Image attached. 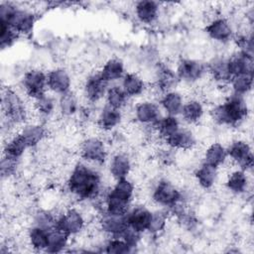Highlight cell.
<instances>
[{
  "mask_svg": "<svg viewBox=\"0 0 254 254\" xmlns=\"http://www.w3.org/2000/svg\"><path fill=\"white\" fill-rule=\"evenodd\" d=\"M163 111L157 101L152 98H141L132 107L134 123L138 127L153 130L156 123L163 116Z\"/></svg>",
  "mask_w": 254,
  "mask_h": 254,
  "instance_id": "obj_7",
  "label": "cell"
},
{
  "mask_svg": "<svg viewBox=\"0 0 254 254\" xmlns=\"http://www.w3.org/2000/svg\"><path fill=\"white\" fill-rule=\"evenodd\" d=\"M250 107L245 96L229 92L209 109V117L220 127L235 128L247 121Z\"/></svg>",
  "mask_w": 254,
  "mask_h": 254,
  "instance_id": "obj_2",
  "label": "cell"
},
{
  "mask_svg": "<svg viewBox=\"0 0 254 254\" xmlns=\"http://www.w3.org/2000/svg\"><path fill=\"white\" fill-rule=\"evenodd\" d=\"M98 230L106 237H118L127 228L126 213H111L104 210L96 217Z\"/></svg>",
  "mask_w": 254,
  "mask_h": 254,
  "instance_id": "obj_15",
  "label": "cell"
},
{
  "mask_svg": "<svg viewBox=\"0 0 254 254\" xmlns=\"http://www.w3.org/2000/svg\"><path fill=\"white\" fill-rule=\"evenodd\" d=\"M72 75L64 66H56L48 70V90L56 96H60L72 89Z\"/></svg>",
  "mask_w": 254,
  "mask_h": 254,
  "instance_id": "obj_19",
  "label": "cell"
},
{
  "mask_svg": "<svg viewBox=\"0 0 254 254\" xmlns=\"http://www.w3.org/2000/svg\"><path fill=\"white\" fill-rule=\"evenodd\" d=\"M3 122L18 130L23 124L33 118L31 100L22 91L13 87H3L1 95Z\"/></svg>",
  "mask_w": 254,
  "mask_h": 254,
  "instance_id": "obj_3",
  "label": "cell"
},
{
  "mask_svg": "<svg viewBox=\"0 0 254 254\" xmlns=\"http://www.w3.org/2000/svg\"><path fill=\"white\" fill-rule=\"evenodd\" d=\"M228 162L234 167L251 172L253 169V149L251 143L243 138H233L226 146Z\"/></svg>",
  "mask_w": 254,
  "mask_h": 254,
  "instance_id": "obj_8",
  "label": "cell"
},
{
  "mask_svg": "<svg viewBox=\"0 0 254 254\" xmlns=\"http://www.w3.org/2000/svg\"><path fill=\"white\" fill-rule=\"evenodd\" d=\"M107 172L113 181L129 178L134 169V159L125 150H118L110 154L107 162Z\"/></svg>",
  "mask_w": 254,
  "mask_h": 254,
  "instance_id": "obj_14",
  "label": "cell"
},
{
  "mask_svg": "<svg viewBox=\"0 0 254 254\" xmlns=\"http://www.w3.org/2000/svg\"><path fill=\"white\" fill-rule=\"evenodd\" d=\"M232 41L235 44L236 51L254 56V37L252 28L246 27L241 31L236 30Z\"/></svg>",
  "mask_w": 254,
  "mask_h": 254,
  "instance_id": "obj_42",
  "label": "cell"
},
{
  "mask_svg": "<svg viewBox=\"0 0 254 254\" xmlns=\"http://www.w3.org/2000/svg\"><path fill=\"white\" fill-rule=\"evenodd\" d=\"M131 98L125 93L119 83L110 84L104 98L105 104L120 110H125Z\"/></svg>",
  "mask_w": 254,
  "mask_h": 254,
  "instance_id": "obj_38",
  "label": "cell"
},
{
  "mask_svg": "<svg viewBox=\"0 0 254 254\" xmlns=\"http://www.w3.org/2000/svg\"><path fill=\"white\" fill-rule=\"evenodd\" d=\"M119 84L131 99L142 98L149 88L144 77L136 71H127Z\"/></svg>",
  "mask_w": 254,
  "mask_h": 254,
  "instance_id": "obj_29",
  "label": "cell"
},
{
  "mask_svg": "<svg viewBox=\"0 0 254 254\" xmlns=\"http://www.w3.org/2000/svg\"><path fill=\"white\" fill-rule=\"evenodd\" d=\"M181 83L194 85L207 75L206 63L194 58H181L175 66Z\"/></svg>",
  "mask_w": 254,
  "mask_h": 254,
  "instance_id": "obj_11",
  "label": "cell"
},
{
  "mask_svg": "<svg viewBox=\"0 0 254 254\" xmlns=\"http://www.w3.org/2000/svg\"><path fill=\"white\" fill-rule=\"evenodd\" d=\"M33 117L40 119L47 123L58 115V96L50 91L40 95L39 97L31 100Z\"/></svg>",
  "mask_w": 254,
  "mask_h": 254,
  "instance_id": "obj_21",
  "label": "cell"
},
{
  "mask_svg": "<svg viewBox=\"0 0 254 254\" xmlns=\"http://www.w3.org/2000/svg\"><path fill=\"white\" fill-rule=\"evenodd\" d=\"M17 131L25 141L29 150L39 147L46 141L49 134L47 123L35 117L23 124Z\"/></svg>",
  "mask_w": 254,
  "mask_h": 254,
  "instance_id": "obj_16",
  "label": "cell"
},
{
  "mask_svg": "<svg viewBox=\"0 0 254 254\" xmlns=\"http://www.w3.org/2000/svg\"><path fill=\"white\" fill-rule=\"evenodd\" d=\"M19 37L20 35L9 25L0 22V47L2 50L12 47Z\"/></svg>",
  "mask_w": 254,
  "mask_h": 254,
  "instance_id": "obj_45",
  "label": "cell"
},
{
  "mask_svg": "<svg viewBox=\"0 0 254 254\" xmlns=\"http://www.w3.org/2000/svg\"><path fill=\"white\" fill-rule=\"evenodd\" d=\"M169 218H170V213L167 209L160 208V207L153 209L152 218L146 233L152 236L161 235L168 226Z\"/></svg>",
  "mask_w": 254,
  "mask_h": 254,
  "instance_id": "obj_41",
  "label": "cell"
},
{
  "mask_svg": "<svg viewBox=\"0 0 254 254\" xmlns=\"http://www.w3.org/2000/svg\"><path fill=\"white\" fill-rule=\"evenodd\" d=\"M28 150L29 148L26 145L25 141L18 133V131H16L11 135L6 136V138L4 139L2 146V155L21 161Z\"/></svg>",
  "mask_w": 254,
  "mask_h": 254,
  "instance_id": "obj_36",
  "label": "cell"
},
{
  "mask_svg": "<svg viewBox=\"0 0 254 254\" xmlns=\"http://www.w3.org/2000/svg\"><path fill=\"white\" fill-rule=\"evenodd\" d=\"M205 115L206 105L204 101L200 97L192 95L186 98L179 117L184 125L194 126L200 123Z\"/></svg>",
  "mask_w": 254,
  "mask_h": 254,
  "instance_id": "obj_18",
  "label": "cell"
},
{
  "mask_svg": "<svg viewBox=\"0 0 254 254\" xmlns=\"http://www.w3.org/2000/svg\"><path fill=\"white\" fill-rule=\"evenodd\" d=\"M177 152L192 151L197 146L196 135L190 126L183 125L176 133L162 142Z\"/></svg>",
  "mask_w": 254,
  "mask_h": 254,
  "instance_id": "obj_22",
  "label": "cell"
},
{
  "mask_svg": "<svg viewBox=\"0 0 254 254\" xmlns=\"http://www.w3.org/2000/svg\"><path fill=\"white\" fill-rule=\"evenodd\" d=\"M125 120L124 110L111 107L104 103L95 115V125L104 133H112L122 126Z\"/></svg>",
  "mask_w": 254,
  "mask_h": 254,
  "instance_id": "obj_17",
  "label": "cell"
},
{
  "mask_svg": "<svg viewBox=\"0 0 254 254\" xmlns=\"http://www.w3.org/2000/svg\"><path fill=\"white\" fill-rule=\"evenodd\" d=\"M109 83L103 79L98 69L89 72L81 84V96L88 105H95L104 100Z\"/></svg>",
  "mask_w": 254,
  "mask_h": 254,
  "instance_id": "obj_12",
  "label": "cell"
},
{
  "mask_svg": "<svg viewBox=\"0 0 254 254\" xmlns=\"http://www.w3.org/2000/svg\"><path fill=\"white\" fill-rule=\"evenodd\" d=\"M71 239L68 234L64 232L58 227H54L49 230L48 246L46 252L48 253H62L68 251L71 247Z\"/></svg>",
  "mask_w": 254,
  "mask_h": 254,
  "instance_id": "obj_37",
  "label": "cell"
},
{
  "mask_svg": "<svg viewBox=\"0 0 254 254\" xmlns=\"http://www.w3.org/2000/svg\"><path fill=\"white\" fill-rule=\"evenodd\" d=\"M220 169L207 165L200 161L193 171V180L202 190H211L219 182Z\"/></svg>",
  "mask_w": 254,
  "mask_h": 254,
  "instance_id": "obj_26",
  "label": "cell"
},
{
  "mask_svg": "<svg viewBox=\"0 0 254 254\" xmlns=\"http://www.w3.org/2000/svg\"><path fill=\"white\" fill-rule=\"evenodd\" d=\"M180 80L176 73L175 67H172L168 64L158 63L155 68L154 88L158 93H163L175 88H178Z\"/></svg>",
  "mask_w": 254,
  "mask_h": 254,
  "instance_id": "obj_23",
  "label": "cell"
},
{
  "mask_svg": "<svg viewBox=\"0 0 254 254\" xmlns=\"http://www.w3.org/2000/svg\"><path fill=\"white\" fill-rule=\"evenodd\" d=\"M186 98L184 92L179 88H175L161 93L157 101L164 114L179 116Z\"/></svg>",
  "mask_w": 254,
  "mask_h": 254,
  "instance_id": "obj_27",
  "label": "cell"
},
{
  "mask_svg": "<svg viewBox=\"0 0 254 254\" xmlns=\"http://www.w3.org/2000/svg\"><path fill=\"white\" fill-rule=\"evenodd\" d=\"M57 217L58 213L54 212L52 209L39 207L32 212L30 224L50 230L54 227H57Z\"/></svg>",
  "mask_w": 254,
  "mask_h": 254,
  "instance_id": "obj_40",
  "label": "cell"
},
{
  "mask_svg": "<svg viewBox=\"0 0 254 254\" xmlns=\"http://www.w3.org/2000/svg\"><path fill=\"white\" fill-rule=\"evenodd\" d=\"M206 36L218 44H228L234 38L236 29L232 22L225 16H214L210 18L205 26Z\"/></svg>",
  "mask_w": 254,
  "mask_h": 254,
  "instance_id": "obj_13",
  "label": "cell"
},
{
  "mask_svg": "<svg viewBox=\"0 0 254 254\" xmlns=\"http://www.w3.org/2000/svg\"><path fill=\"white\" fill-rule=\"evenodd\" d=\"M150 199L155 206L167 210H170L180 202H186L184 199V190L165 177L158 178L152 183Z\"/></svg>",
  "mask_w": 254,
  "mask_h": 254,
  "instance_id": "obj_5",
  "label": "cell"
},
{
  "mask_svg": "<svg viewBox=\"0 0 254 254\" xmlns=\"http://www.w3.org/2000/svg\"><path fill=\"white\" fill-rule=\"evenodd\" d=\"M152 214L153 209L148 205L141 202H134L126 212L128 226L145 234L149 227Z\"/></svg>",
  "mask_w": 254,
  "mask_h": 254,
  "instance_id": "obj_24",
  "label": "cell"
},
{
  "mask_svg": "<svg viewBox=\"0 0 254 254\" xmlns=\"http://www.w3.org/2000/svg\"><path fill=\"white\" fill-rule=\"evenodd\" d=\"M178 153L176 150L170 148L166 144L162 143L156 150H155V160L158 162V164L164 166V167H170L173 164H175L177 160Z\"/></svg>",
  "mask_w": 254,
  "mask_h": 254,
  "instance_id": "obj_44",
  "label": "cell"
},
{
  "mask_svg": "<svg viewBox=\"0 0 254 254\" xmlns=\"http://www.w3.org/2000/svg\"><path fill=\"white\" fill-rule=\"evenodd\" d=\"M49 230L29 224L25 232V243L31 250L36 252H46L48 246Z\"/></svg>",
  "mask_w": 254,
  "mask_h": 254,
  "instance_id": "obj_33",
  "label": "cell"
},
{
  "mask_svg": "<svg viewBox=\"0 0 254 254\" xmlns=\"http://www.w3.org/2000/svg\"><path fill=\"white\" fill-rule=\"evenodd\" d=\"M78 155L80 160L94 166L105 165L109 156V145L100 135H87L79 143Z\"/></svg>",
  "mask_w": 254,
  "mask_h": 254,
  "instance_id": "obj_6",
  "label": "cell"
},
{
  "mask_svg": "<svg viewBox=\"0 0 254 254\" xmlns=\"http://www.w3.org/2000/svg\"><path fill=\"white\" fill-rule=\"evenodd\" d=\"M64 188L67 193L78 202H95L106 190L103 175L97 166L78 160L69 168Z\"/></svg>",
  "mask_w": 254,
  "mask_h": 254,
  "instance_id": "obj_1",
  "label": "cell"
},
{
  "mask_svg": "<svg viewBox=\"0 0 254 254\" xmlns=\"http://www.w3.org/2000/svg\"><path fill=\"white\" fill-rule=\"evenodd\" d=\"M223 186L225 190L233 196L245 195L251 188L249 173L234 167L225 177Z\"/></svg>",
  "mask_w": 254,
  "mask_h": 254,
  "instance_id": "obj_20",
  "label": "cell"
},
{
  "mask_svg": "<svg viewBox=\"0 0 254 254\" xmlns=\"http://www.w3.org/2000/svg\"><path fill=\"white\" fill-rule=\"evenodd\" d=\"M81 108L79 96L73 90L58 96V116L62 119H74L79 116Z\"/></svg>",
  "mask_w": 254,
  "mask_h": 254,
  "instance_id": "obj_28",
  "label": "cell"
},
{
  "mask_svg": "<svg viewBox=\"0 0 254 254\" xmlns=\"http://www.w3.org/2000/svg\"><path fill=\"white\" fill-rule=\"evenodd\" d=\"M228 66L231 76L242 73H253L254 56L235 51L228 56Z\"/></svg>",
  "mask_w": 254,
  "mask_h": 254,
  "instance_id": "obj_34",
  "label": "cell"
},
{
  "mask_svg": "<svg viewBox=\"0 0 254 254\" xmlns=\"http://www.w3.org/2000/svg\"><path fill=\"white\" fill-rule=\"evenodd\" d=\"M201 162L218 169L223 168L228 162L225 145L218 141L208 144L202 153Z\"/></svg>",
  "mask_w": 254,
  "mask_h": 254,
  "instance_id": "obj_32",
  "label": "cell"
},
{
  "mask_svg": "<svg viewBox=\"0 0 254 254\" xmlns=\"http://www.w3.org/2000/svg\"><path fill=\"white\" fill-rule=\"evenodd\" d=\"M134 15L143 25H152L159 19L161 12L160 3L152 0H141L134 4Z\"/></svg>",
  "mask_w": 254,
  "mask_h": 254,
  "instance_id": "obj_30",
  "label": "cell"
},
{
  "mask_svg": "<svg viewBox=\"0 0 254 254\" xmlns=\"http://www.w3.org/2000/svg\"><path fill=\"white\" fill-rule=\"evenodd\" d=\"M21 91L24 95L33 100L48 90V71L41 67H30L21 76Z\"/></svg>",
  "mask_w": 254,
  "mask_h": 254,
  "instance_id": "obj_10",
  "label": "cell"
},
{
  "mask_svg": "<svg viewBox=\"0 0 254 254\" xmlns=\"http://www.w3.org/2000/svg\"><path fill=\"white\" fill-rule=\"evenodd\" d=\"M20 160L17 159H13L7 156L2 155V159H1V176L3 179H11L14 178L20 168Z\"/></svg>",
  "mask_w": 254,
  "mask_h": 254,
  "instance_id": "obj_46",
  "label": "cell"
},
{
  "mask_svg": "<svg viewBox=\"0 0 254 254\" xmlns=\"http://www.w3.org/2000/svg\"><path fill=\"white\" fill-rule=\"evenodd\" d=\"M101 252L108 254H129L136 252L121 237H106L101 245Z\"/></svg>",
  "mask_w": 254,
  "mask_h": 254,
  "instance_id": "obj_43",
  "label": "cell"
},
{
  "mask_svg": "<svg viewBox=\"0 0 254 254\" xmlns=\"http://www.w3.org/2000/svg\"><path fill=\"white\" fill-rule=\"evenodd\" d=\"M0 22L9 25L20 37L28 36L34 31L37 15L32 8L23 7L13 2H1Z\"/></svg>",
  "mask_w": 254,
  "mask_h": 254,
  "instance_id": "obj_4",
  "label": "cell"
},
{
  "mask_svg": "<svg viewBox=\"0 0 254 254\" xmlns=\"http://www.w3.org/2000/svg\"><path fill=\"white\" fill-rule=\"evenodd\" d=\"M206 70L208 77L217 85L227 86L231 78L228 66V56H214L206 63Z\"/></svg>",
  "mask_w": 254,
  "mask_h": 254,
  "instance_id": "obj_25",
  "label": "cell"
},
{
  "mask_svg": "<svg viewBox=\"0 0 254 254\" xmlns=\"http://www.w3.org/2000/svg\"><path fill=\"white\" fill-rule=\"evenodd\" d=\"M184 124L182 123L179 116L163 114L160 120L156 123L153 128L154 135L162 142L171 137L176 133Z\"/></svg>",
  "mask_w": 254,
  "mask_h": 254,
  "instance_id": "obj_35",
  "label": "cell"
},
{
  "mask_svg": "<svg viewBox=\"0 0 254 254\" xmlns=\"http://www.w3.org/2000/svg\"><path fill=\"white\" fill-rule=\"evenodd\" d=\"M144 235H145L144 233L130 226H127V228L123 231V233L119 237H121L126 243H128L132 248H134L137 251L138 247L141 245L143 241Z\"/></svg>",
  "mask_w": 254,
  "mask_h": 254,
  "instance_id": "obj_47",
  "label": "cell"
},
{
  "mask_svg": "<svg viewBox=\"0 0 254 254\" xmlns=\"http://www.w3.org/2000/svg\"><path fill=\"white\" fill-rule=\"evenodd\" d=\"M86 215L77 206L65 207L58 213L57 227L72 238L81 235L86 229Z\"/></svg>",
  "mask_w": 254,
  "mask_h": 254,
  "instance_id": "obj_9",
  "label": "cell"
},
{
  "mask_svg": "<svg viewBox=\"0 0 254 254\" xmlns=\"http://www.w3.org/2000/svg\"><path fill=\"white\" fill-rule=\"evenodd\" d=\"M253 83V73H242L231 76L227 86H229L230 92L247 97L252 92Z\"/></svg>",
  "mask_w": 254,
  "mask_h": 254,
  "instance_id": "obj_39",
  "label": "cell"
},
{
  "mask_svg": "<svg viewBox=\"0 0 254 254\" xmlns=\"http://www.w3.org/2000/svg\"><path fill=\"white\" fill-rule=\"evenodd\" d=\"M98 71L109 84L117 83L127 72L125 63L117 57L107 59L98 68Z\"/></svg>",
  "mask_w": 254,
  "mask_h": 254,
  "instance_id": "obj_31",
  "label": "cell"
}]
</instances>
